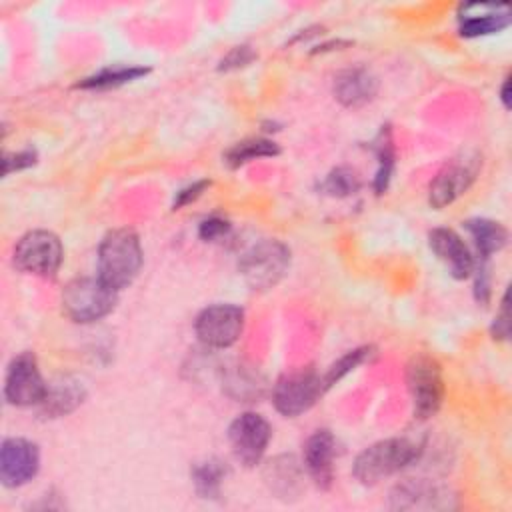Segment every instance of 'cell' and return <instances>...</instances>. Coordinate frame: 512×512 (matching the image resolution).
<instances>
[{
	"instance_id": "6da1fadb",
	"label": "cell",
	"mask_w": 512,
	"mask_h": 512,
	"mask_svg": "<svg viewBox=\"0 0 512 512\" xmlns=\"http://www.w3.org/2000/svg\"><path fill=\"white\" fill-rule=\"evenodd\" d=\"M142 262V244L132 228L110 230L98 244V278L116 292L134 282Z\"/></svg>"
},
{
	"instance_id": "7a4b0ae2",
	"label": "cell",
	"mask_w": 512,
	"mask_h": 512,
	"mask_svg": "<svg viewBox=\"0 0 512 512\" xmlns=\"http://www.w3.org/2000/svg\"><path fill=\"white\" fill-rule=\"evenodd\" d=\"M420 456V446L406 438H384L364 448L354 464L352 474L364 486H374L410 466Z\"/></svg>"
},
{
	"instance_id": "3957f363",
	"label": "cell",
	"mask_w": 512,
	"mask_h": 512,
	"mask_svg": "<svg viewBox=\"0 0 512 512\" xmlns=\"http://www.w3.org/2000/svg\"><path fill=\"white\" fill-rule=\"evenodd\" d=\"M118 302V292L106 286L98 276L70 280L62 290V314L76 324H92L108 316Z\"/></svg>"
},
{
	"instance_id": "277c9868",
	"label": "cell",
	"mask_w": 512,
	"mask_h": 512,
	"mask_svg": "<svg viewBox=\"0 0 512 512\" xmlns=\"http://www.w3.org/2000/svg\"><path fill=\"white\" fill-rule=\"evenodd\" d=\"M290 248L276 240L264 238L242 252L238 272L244 282L258 292L274 288L290 268Z\"/></svg>"
},
{
	"instance_id": "5b68a950",
	"label": "cell",
	"mask_w": 512,
	"mask_h": 512,
	"mask_svg": "<svg viewBox=\"0 0 512 512\" xmlns=\"http://www.w3.org/2000/svg\"><path fill=\"white\" fill-rule=\"evenodd\" d=\"M406 386L412 398L414 416L432 418L444 400V380L440 364L428 354H416L406 366Z\"/></svg>"
},
{
	"instance_id": "8992f818",
	"label": "cell",
	"mask_w": 512,
	"mask_h": 512,
	"mask_svg": "<svg viewBox=\"0 0 512 512\" xmlns=\"http://www.w3.org/2000/svg\"><path fill=\"white\" fill-rule=\"evenodd\" d=\"M14 266L26 274L54 278L64 260L60 238L50 230H30L14 246Z\"/></svg>"
},
{
	"instance_id": "52a82bcc",
	"label": "cell",
	"mask_w": 512,
	"mask_h": 512,
	"mask_svg": "<svg viewBox=\"0 0 512 512\" xmlns=\"http://www.w3.org/2000/svg\"><path fill=\"white\" fill-rule=\"evenodd\" d=\"M244 330V310L230 302L210 304L194 320V332L206 348H230Z\"/></svg>"
},
{
	"instance_id": "ba28073f",
	"label": "cell",
	"mask_w": 512,
	"mask_h": 512,
	"mask_svg": "<svg viewBox=\"0 0 512 512\" xmlns=\"http://www.w3.org/2000/svg\"><path fill=\"white\" fill-rule=\"evenodd\" d=\"M324 392L322 376L314 370H298L278 378L272 390V404L282 416L294 418L310 410Z\"/></svg>"
},
{
	"instance_id": "9c48e42d",
	"label": "cell",
	"mask_w": 512,
	"mask_h": 512,
	"mask_svg": "<svg viewBox=\"0 0 512 512\" xmlns=\"http://www.w3.org/2000/svg\"><path fill=\"white\" fill-rule=\"evenodd\" d=\"M48 390V384L44 382L38 360L32 352H20L16 354L8 368L4 378V398L12 406H40Z\"/></svg>"
},
{
	"instance_id": "30bf717a",
	"label": "cell",
	"mask_w": 512,
	"mask_h": 512,
	"mask_svg": "<svg viewBox=\"0 0 512 512\" xmlns=\"http://www.w3.org/2000/svg\"><path fill=\"white\" fill-rule=\"evenodd\" d=\"M270 438L272 428L268 420L256 412H242L228 426V442L232 454L246 468H254L256 464H260Z\"/></svg>"
},
{
	"instance_id": "8fae6325",
	"label": "cell",
	"mask_w": 512,
	"mask_h": 512,
	"mask_svg": "<svg viewBox=\"0 0 512 512\" xmlns=\"http://www.w3.org/2000/svg\"><path fill=\"white\" fill-rule=\"evenodd\" d=\"M480 170L478 156L462 158L446 164L430 182L428 188V202L432 208L442 210L454 200H458L466 190L472 186Z\"/></svg>"
},
{
	"instance_id": "7c38bea8",
	"label": "cell",
	"mask_w": 512,
	"mask_h": 512,
	"mask_svg": "<svg viewBox=\"0 0 512 512\" xmlns=\"http://www.w3.org/2000/svg\"><path fill=\"white\" fill-rule=\"evenodd\" d=\"M40 470V450L32 440L6 438L0 448V480L8 488L28 484Z\"/></svg>"
},
{
	"instance_id": "4fadbf2b",
	"label": "cell",
	"mask_w": 512,
	"mask_h": 512,
	"mask_svg": "<svg viewBox=\"0 0 512 512\" xmlns=\"http://www.w3.org/2000/svg\"><path fill=\"white\" fill-rule=\"evenodd\" d=\"M510 26V8L506 4L472 2L460 6L458 32L462 38H480L498 34Z\"/></svg>"
},
{
	"instance_id": "5bb4252c",
	"label": "cell",
	"mask_w": 512,
	"mask_h": 512,
	"mask_svg": "<svg viewBox=\"0 0 512 512\" xmlns=\"http://www.w3.org/2000/svg\"><path fill=\"white\" fill-rule=\"evenodd\" d=\"M334 456H336V438L330 430L320 428L306 438L304 450H302V462L310 480L320 490H328L332 486Z\"/></svg>"
},
{
	"instance_id": "9a60e30c",
	"label": "cell",
	"mask_w": 512,
	"mask_h": 512,
	"mask_svg": "<svg viewBox=\"0 0 512 512\" xmlns=\"http://www.w3.org/2000/svg\"><path fill=\"white\" fill-rule=\"evenodd\" d=\"M430 250L448 268L450 276L456 280H466L474 270V256L464 240L452 228H434L428 234Z\"/></svg>"
},
{
	"instance_id": "2e32d148",
	"label": "cell",
	"mask_w": 512,
	"mask_h": 512,
	"mask_svg": "<svg viewBox=\"0 0 512 512\" xmlns=\"http://www.w3.org/2000/svg\"><path fill=\"white\" fill-rule=\"evenodd\" d=\"M332 90H334V98L342 106L360 108L376 96L378 80L370 70H366L362 66L346 68L336 74Z\"/></svg>"
},
{
	"instance_id": "e0dca14e",
	"label": "cell",
	"mask_w": 512,
	"mask_h": 512,
	"mask_svg": "<svg viewBox=\"0 0 512 512\" xmlns=\"http://www.w3.org/2000/svg\"><path fill=\"white\" fill-rule=\"evenodd\" d=\"M86 398V388L80 380L62 376L48 384L46 396L40 402V414L46 418H62L74 412Z\"/></svg>"
},
{
	"instance_id": "ac0fdd59",
	"label": "cell",
	"mask_w": 512,
	"mask_h": 512,
	"mask_svg": "<svg viewBox=\"0 0 512 512\" xmlns=\"http://www.w3.org/2000/svg\"><path fill=\"white\" fill-rule=\"evenodd\" d=\"M266 484L278 498H298L302 490V470L292 456H280L266 468Z\"/></svg>"
},
{
	"instance_id": "d6986e66",
	"label": "cell",
	"mask_w": 512,
	"mask_h": 512,
	"mask_svg": "<svg viewBox=\"0 0 512 512\" xmlns=\"http://www.w3.org/2000/svg\"><path fill=\"white\" fill-rule=\"evenodd\" d=\"M464 228L474 240L480 260H490L492 254L500 252L508 244V230L490 218H470L464 222Z\"/></svg>"
},
{
	"instance_id": "ffe728a7",
	"label": "cell",
	"mask_w": 512,
	"mask_h": 512,
	"mask_svg": "<svg viewBox=\"0 0 512 512\" xmlns=\"http://www.w3.org/2000/svg\"><path fill=\"white\" fill-rule=\"evenodd\" d=\"M148 72H150V68L138 66V64L106 66V68L78 80L76 88H82V90H110V88H118V86L130 84L134 80H140Z\"/></svg>"
},
{
	"instance_id": "44dd1931",
	"label": "cell",
	"mask_w": 512,
	"mask_h": 512,
	"mask_svg": "<svg viewBox=\"0 0 512 512\" xmlns=\"http://www.w3.org/2000/svg\"><path fill=\"white\" fill-rule=\"evenodd\" d=\"M226 474L228 466L220 458H206L202 462H196L190 470L194 490L204 500H216L220 496Z\"/></svg>"
},
{
	"instance_id": "7402d4cb",
	"label": "cell",
	"mask_w": 512,
	"mask_h": 512,
	"mask_svg": "<svg viewBox=\"0 0 512 512\" xmlns=\"http://www.w3.org/2000/svg\"><path fill=\"white\" fill-rule=\"evenodd\" d=\"M280 154V146L274 140L268 138H246L242 142L232 144L226 152H224V162L230 168H240L256 158H270V156H278Z\"/></svg>"
},
{
	"instance_id": "603a6c76",
	"label": "cell",
	"mask_w": 512,
	"mask_h": 512,
	"mask_svg": "<svg viewBox=\"0 0 512 512\" xmlns=\"http://www.w3.org/2000/svg\"><path fill=\"white\" fill-rule=\"evenodd\" d=\"M372 144H374L372 150L376 152V158H378V170H376L372 188L376 194H384L388 190V184H390V178L394 172V164H396V152H394L390 128L382 126V130L378 132V136Z\"/></svg>"
},
{
	"instance_id": "cb8c5ba5",
	"label": "cell",
	"mask_w": 512,
	"mask_h": 512,
	"mask_svg": "<svg viewBox=\"0 0 512 512\" xmlns=\"http://www.w3.org/2000/svg\"><path fill=\"white\" fill-rule=\"evenodd\" d=\"M372 356V346H360L354 350H348L344 356H340L336 362L330 364V368L324 372L322 376V386L324 390L332 388L334 384H338L346 374H350L352 370H356L362 362H366Z\"/></svg>"
},
{
	"instance_id": "d4e9b609",
	"label": "cell",
	"mask_w": 512,
	"mask_h": 512,
	"mask_svg": "<svg viewBox=\"0 0 512 512\" xmlns=\"http://www.w3.org/2000/svg\"><path fill=\"white\" fill-rule=\"evenodd\" d=\"M360 188V178L352 168L346 166H338L334 168L322 182H320V190L328 196H336V198H346L354 192H358Z\"/></svg>"
},
{
	"instance_id": "484cf974",
	"label": "cell",
	"mask_w": 512,
	"mask_h": 512,
	"mask_svg": "<svg viewBox=\"0 0 512 512\" xmlns=\"http://www.w3.org/2000/svg\"><path fill=\"white\" fill-rule=\"evenodd\" d=\"M230 232H232V224L226 218L216 214L204 218L198 226V236L204 242H222L230 236Z\"/></svg>"
},
{
	"instance_id": "4316f807",
	"label": "cell",
	"mask_w": 512,
	"mask_h": 512,
	"mask_svg": "<svg viewBox=\"0 0 512 512\" xmlns=\"http://www.w3.org/2000/svg\"><path fill=\"white\" fill-rule=\"evenodd\" d=\"M228 384V392L234 396V398H250V396H258L260 390H262V384L258 382V378L254 376H248L244 370H236L234 376H230L226 380Z\"/></svg>"
},
{
	"instance_id": "83f0119b",
	"label": "cell",
	"mask_w": 512,
	"mask_h": 512,
	"mask_svg": "<svg viewBox=\"0 0 512 512\" xmlns=\"http://www.w3.org/2000/svg\"><path fill=\"white\" fill-rule=\"evenodd\" d=\"M254 60H256V52L248 44H240V46L230 48V52L220 60L218 70L220 72L240 70V68H246L248 64H252Z\"/></svg>"
},
{
	"instance_id": "f1b7e54d",
	"label": "cell",
	"mask_w": 512,
	"mask_h": 512,
	"mask_svg": "<svg viewBox=\"0 0 512 512\" xmlns=\"http://www.w3.org/2000/svg\"><path fill=\"white\" fill-rule=\"evenodd\" d=\"M36 160H38V154L32 148H24L18 152H6L2 158V172H4V176H8L12 172L26 170V168L34 166Z\"/></svg>"
},
{
	"instance_id": "f546056e",
	"label": "cell",
	"mask_w": 512,
	"mask_h": 512,
	"mask_svg": "<svg viewBox=\"0 0 512 512\" xmlns=\"http://www.w3.org/2000/svg\"><path fill=\"white\" fill-rule=\"evenodd\" d=\"M474 298L478 304L486 306L490 300V268H488V260H480L478 264H474Z\"/></svg>"
},
{
	"instance_id": "4dcf8cb0",
	"label": "cell",
	"mask_w": 512,
	"mask_h": 512,
	"mask_svg": "<svg viewBox=\"0 0 512 512\" xmlns=\"http://www.w3.org/2000/svg\"><path fill=\"white\" fill-rule=\"evenodd\" d=\"M208 186H210L208 180H198V182H192V184L180 188V190L176 192V196H174L172 210H180L182 206H186V204L198 200V198L204 194V190H206Z\"/></svg>"
},
{
	"instance_id": "1f68e13d",
	"label": "cell",
	"mask_w": 512,
	"mask_h": 512,
	"mask_svg": "<svg viewBox=\"0 0 512 512\" xmlns=\"http://www.w3.org/2000/svg\"><path fill=\"white\" fill-rule=\"evenodd\" d=\"M490 334L494 340H506L510 336V320H508V292H504L502 300H500V312L496 314L492 326H490Z\"/></svg>"
},
{
	"instance_id": "d6a6232c",
	"label": "cell",
	"mask_w": 512,
	"mask_h": 512,
	"mask_svg": "<svg viewBox=\"0 0 512 512\" xmlns=\"http://www.w3.org/2000/svg\"><path fill=\"white\" fill-rule=\"evenodd\" d=\"M500 100H502V106L508 110L510 108V78L506 76L502 86H500Z\"/></svg>"
}]
</instances>
